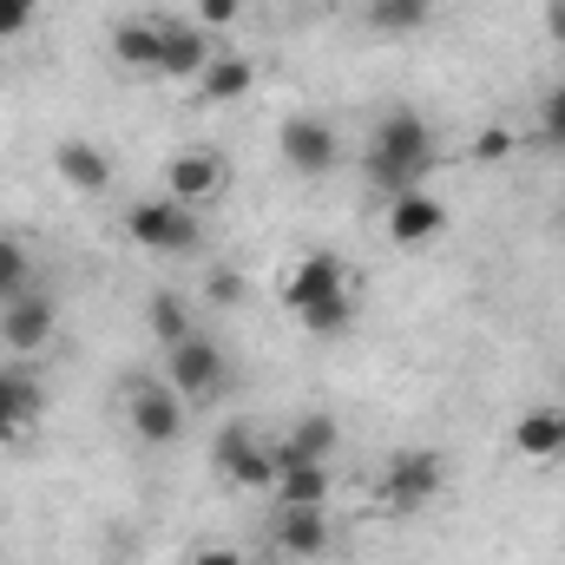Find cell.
I'll return each mask as SVG.
<instances>
[{"label":"cell","instance_id":"9c48e42d","mask_svg":"<svg viewBox=\"0 0 565 565\" xmlns=\"http://www.w3.org/2000/svg\"><path fill=\"white\" fill-rule=\"evenodd\" d=\"M0 342H7L13 355H40V349L53 342V296L26 289V296L0 302Z\"/></svg>","mask_w":565,"mask_h":565},{"label":"cell","instance_id":"83f0119b","mask_svg":"<svg viewBox=\"0 0 565 565\" xmlns=\"http://www.w3.org/2000/svg\"><path fill=\"white\" fill-rule=\"evenodd\" d=\"M244 13V0H198V26H231Z\"/></svg>","mask_w":565,"mask_h":565},{"label":"cell","instance_id":"ba28073f","mask_svg":"<svg viewBox=\"0 0 565 565\" xmlns=\"http://www.w3.org/2000/svg\"><path fill=\"white\" fill-rule=\"evenodd\" d=\"M329 296H349V270H342V257H329V250L302 257V264L282 277V309H289V316H302V309H316V302H329Z\"/></svg>","mask_w":565,"mask_h":565},{"label":"cell","instance_id":"7402d4cb","mask_svg":"<svg viewBox=\"0 0 565 565\" xmlns=\"http://www.w3.org/2000/svg\"><path fill=\"white\" fill-rule=\"evenodd\" d=\"M151 335H158L164 349H178L184 335H198V316H191V302H184L178 289H158V296H151Z\"/></svg>","mask_w":565,"mask_h":565},{"label":"cell","instance_id":"4dcf8cb0","mask_svg":"<svg viewBox=\"0 0 565 565\" xmlns=\"http://www.w3.org/2000/svg\"><path fill=\"white\" fill-rule=\"evenodd\" d=\"M546 20H553V40H565V0H546Z\"/></svg>","mask_w":565,"mask_h":565},{"label":"cell","instance_id":"52a82bcc","mask_svg":"<svg viewBox=\"0 0 565 565\" xmlns=\"http://www.w3.org/2000/svg\"><path fill=\"white\" fill-rule=\"evenodd\" d=\"M277 151H282V164H289V171H302V178H322V171H335V158H342L335 126H329V119H316V113L282 119Z\"/></svg>","mask_w":565,"mask_h":565},{"label":"cell","instance_id":"e0dca14e","mask_svg":"<svg viewBox=\"0 0 565 565\" xmlns=\"http://www.w3.org/2000/svg\"><path fill=\"white\" fill-rule=\"evenodd\" d=\"M53 164H60V178L73 184V191H86V198H99L106 184H113V164H106V151L86 139H66L53 151Z\"/></svg>","mask_w":565,"mask_h":565},{"label":"cell","instance_id":"8fae6325","mask_svg":"<svg viewBox=\"0 0 565 565\" xmlns=\"http://www.w3.org/2000/svg\"><path fill=\"white\" fill-rule=\"evenodd\" d=\"M211 66V40L198 20H158V73L164 79H204Z\"/></svg>","mask_w":565,"mask_h":565},{"label":"cell","instance_id":"f546056e","mask_svg":"<svg viewBox=\"0 0 565 565\" xmlns=\"http://www.w3.org/2000/svg\"><path fill=\"white\" fill-rule=\"evenodd\" d=\"M191 565H250V559H244L237 546H204V553H198Z\"/></svg>","mask_w":565,"mask_h":565},{"label":"cell","instance_id":"4316f807","mask_svg":"<svg viewBox=\"0 0 565 565\" xmlns=\"http://www.w3.org/2000/svg\"><path fill=\"white\" fill-rule=\"evenodd\" d=\"M507 151H513V132H507V126H487V132L473 139V158H487V164H493V158H507Z\"/></svg>","mask_w":565,"mask_h":565},{"label":"cell","instance_id":"7c38bea8","mask_svg":"<svg viewBox=\"0 0 565 565\" xmlns=\"http://www.w3.org/2000/svg\"><path fill=\"white\" fill-rule=\"evenodd\" d=\"M447 231V204L440 198H427V191H402V198H388V237L402 244V250H422Z\"/></svg>","mask_w":565,"mask_h":565},{"label":"cell","instance_id":"f1b7e54d","mask_svg":"<svg viewBox=\"0 0 565 565\" xmlns=\"http://www.w3.org/2000/svg\"><path fill=\"white\" fill-rule=\"evenodd\" d=\"M33 13H40V0H0V40H7V33H20Z\"/></svg>","mask_w":565,"mask_h":565},{"label":"cell","instance_id":"30bf717a","mask_svg":"<svg viewBox=\"0 0 565 565\" xmlns=\"http://www.w3.org/2000/svg\"><path fill=\"white\" fill-rule=\"evenodd\" d=\"M282 559H322L335 546V526H329V507H277V526H270Z\"/></svg>","mask_w":565,"mask_h":565},{"label":"cell","instance_id":"5b68a950","mask_svg":"<svg viewBox=\"0 0 565 565\" xmlns=\"http://www.w3.org/2000/svg\"><path fill=\"white\" fill-rule=\"evenodd\" d=\"M164 382H171L184 402H211V395L231 382V369H224V355H217L211 335H184L178 349H164Z\"/></svg>","mask_w":565,"mask_h":565},{"label":"cell","instance_id":"ac0fdd59","mask_svg":"<svg viewBox=\"0 0 565 565\" xmlns=\"http://www.w3.org/2000/svg\"><path fill=\"white\" fill-rule=\"evenodd\" d=\"M250 86H257V66H250L244 53H224V60H211V66H204V79H198L204 106H231V99H244Z\"/></svg>","mask_w":565,"mask_h":565},{"label":"cell","instance_id":"ffe728a7","mask_svg":"<svg viewBox=\"0 0 565 565\" xmlns=\"http://www.w3.org/2000/svg\"><path fill=\"white\" fill-rule=\"evenodd\" d=\"M329 460H309V467H289L277 473V507H329Z\"/></svg>","mask_w":565,"mask_h":565},{"label":"cell","instance_id":"cb8c5ba5","mask_svg":"<svg viewBox=\"0 0 565 565\" xmlns=\"http://www.w3.org/2000/svg\"><path fill=\"white\" fill-rule=\"evenodd\" d=\"M33 289V257H26V244L20 237H0V302H13V296H26Z\"/></svg>","mask_w":565,"mask_h":565},{"label":"cell","instance_id":"6da1fadb","mask_svg":"<svg viewBox=\"0 0 565 565\" xmlns=\"http://www.w3.org/2000/svg\"><path fill=\"white\" fill-rule=\"evenodd\" d=\"M427 164H434V132H427L422 113H408V106L382 113V119H375V132H369V151H362L369 184H375V191H388V198L422 191Z\"/></svg>","mask_w":565,"mask_h":565},{"label":"cell","instance_id":"484cf974","mask_svg":"<svg viewBox=\"0 0 565 565\" xmlns=\"http://www.w3.org/2000/svg\"><path fill=\"white\" fill-rule=\"evenodd\" d=\"M204 296H211V302H224V309H237V302L250 296V282L237 277V270H211V282H204Z\"/></svg>","mask_w":565,"mask_h":565},{"label":"cell","instance_id":"7a4b0ae2","mask_svg":"<svg viewBox=\"0 0 565 565\" xmlns=\"http://www.w3.org/2000/svg\"><path fill=\"white\" fill-rule=\"evenodd\" d=\"M126 237L151 250V257H191L198 244H204V224H198V211L191 204H178V198H145L126 211Z\"/></svg>","mask_w":565,"mask_h":565},{"label":"cell","instance_id":"277c9868","mask_svg":"<svg viewBox=\"0 0 565 565\" xmlns=\"http://www.w3.org/2000/svg\"><path fill=\"white\" fill-rule=\"evenodd\" d=\"M211 467L231 480V487H250V493H264V487H277V460H270V440L257 434L250 422H231L217 434V447H211Z\"/></svg>","mask_w":565,"mask_h":565},{"label":"cell","instance_id":"603a6c76","mask_svg":"<svg viewBox=\"0 0 565 565\" xmlns=\"http://www.w3.org/2000/svg\"><path fill=\"white\" fill-rule=\"evenodd\" d=\"M316 342H335V335H349V322H355V296H329V302H316V309H302L296 316Z\"/></svg>","mask_w":565,"mask_h":565},{"label":"cell","instance_id":"9a60e30c","mask_svg":"<svg viewBox=\"0 0 565 565\" xmlns=\"http://www.w3.org/2000/svg\"><path fill=\"white\" fill-rule=\"evenodd\" d=\"M40 408H46L40 382L26 369H0V447H13L26 427L40 422Z\"/></svg>","mask_w":565,"mask_h":565},{"label":"cell","instance_id":"5bb4252c","mask_svg":"<svg viewBox=\"0 0 565 565\" xmlns=\"http://www.w3.org/2000/svg\"><path fill=\"white\" fill-rule=\"evenodd\" d=\"M335 440H342L335 415H302L289 434H277V440H270V460H277V473H289V467L329 460V454H335Z\"/></svg>","mask_w":565,"mask_h":565},{"label":"cell","instance_id":"d6986e66","mask_svg":"<svg viewBox=\"0 0 565 565\" xmlns=\"http://www.w3.org/2000/svg\"><path fill=\"white\" fill-rule=\"evenodd\" d=\"M113 60L132 73H158V20H119L113 26Z\"/></svg>","mask_w":565,"mask_h":565},{"label":"cell","instance_id":"3957f363","mask_svg":"<svg viewBox=\"0 0 565 565\" xmlns=\"http://www.w3.org/2000/svg\"><path fill=\"white\" fill-rule=\"evenodd\" d=\"M440 487H447V460L434 447H402L382 467V507L388 513H422L440 500Z\"/></svg>","mask_w":565,"mask_h":565},{"label":"cell","instance_id":"d4e9b609","mask_svg":"<svg viewBox=\"0 0 565 565\" xmlns=\"http://www.w3.org/2000/svg\"><path fill=\"white\" fill-rule=\"evenodd\" d=\"M540 139L553 145V151H565V86H553L540 99Z\"/></svg>","mask_w":565,"mask_h":565},{"label":"cell","instance_id":"2e32d148","mask_svg":"<svg viewBox=\"0 0 565 565\" xmlns=\"http://www.w3.org/2000/svg\"><path fill=\"white\" fill-rule=\"evenodd\" d=\"M513 454L520 460H565V408H533L513 422Z\"/></svg>","mask_w":565,"mask_h":565},{"label":"cell","instance_id":"4fadbf2b","mask_svg":"<svg viewBox=\"0 0 565 565\" xmlns=\"http://www.w3.org/2000/svg\"><path fill=\"white\" fill-rule=\"evenodd\" d=\"M211 191H224V158L217 151H171L164 158V198L204 204Z\"/></svg>","mask_w":565,"mask_h":565},{"label":"cell","instance_id":"44dd1931","mask_svg":"<svg viewBox=\"0 0 565 565\" xmlns=\"http://www.w3.org/2000/svg\"><path fill=\"white\" fill-rule=\"evenodd\" d=\"M427 20H434V0H369V26H375V33H388V40L422 33Z\"/></svg>","mask_w":565,"mask_h":565},{"label":"cell","instance_id":"8992f818","mask_svg":"<svg viewBox=\"0 0 565 565\" xmlns=\"http://www.w3.org/2000/svg\"><path fill=\"white\" fill-rule=\"evenodd\" d=\"M126 408H132L139 440H151V447H171V440L184 434V395H178L164 375H139L132 395H126Z\"/></svg>","mask_w":565,"mask_h":565}]
</instances>
